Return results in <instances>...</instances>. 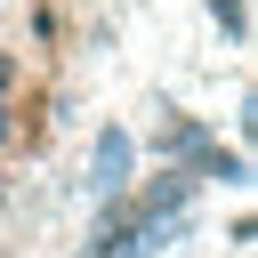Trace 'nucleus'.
<instances>
[{
    "label": "nucleus",
    "mask_w": 258,
    "mask_h": 258,
    "mask_svg": "<svg viewBox=\"0 0 258 258\" xmlns=\"http://www.w3.org/2000/svg\"><path fill=\"white\" fill-rule=\"evenodd\" d=\"M185 177H218V185H242V177H250V161H242V153H218V145L202 137V145L185 153Z\"/></svg>",
    "instance_id": "nucleus-2"
},
{
    "label": "nucleus",
    "mask_w": 258,
    "mask_h": 258,
    "mask_svg": "<svg viewBox=\"0 0 258 258\" xmlns=\"http://www.w3.org/2000/svg\"><path fill=\"white\" fill-rule=\"evenodd\" d=\"M194 185H202V177H153V185L137 194V218H169V210H185Z\"/></svg>",
    "instance_id": "nucleus-3"
},
{
    "label": "nucleus",
    "mask_w": 258,
    "mask_h": 258,
    "mask_svg": "<svg viewBox=\"0 0 258 258\" xmlns=\"http://www.w3.org/2000/svg\"><path fill=\"white\" fill-rule=\"evenodd\" d=\"M16 81H24V56H16V48H0V105L16 97Z\"/></svg>",
    "instance_id": "nucleus-5"
},
{
    "label": "nucleus",
    "mask_w": 258,
    "mask_h": 258,
    "mask_svg": "<svg viewBox=\"0 0 258 258\" xmlns=\"http://www.w3.org/2000/svg\"><path fill=\"white\" fill-rule=\"evenodd\" d=\"M210 16H218V24H226V32H234V40H242V32H250V8H242V0H210Z\"/></svg>",
    "instance_id": "nucleus-4"
},
{
    "label": "nucleus",
    "mask_w": 258,
    "mask_h": 258,
    "mask_svg": "<svg viewBox=\"0 0 258 258\" xmlns=\"http://www.w3.org/2000/svg\"><path fill=\"white\" fill-rule=\"evenodd\" d=\"M8 113H16V105H0V145H8V137H16V121H8Z\"/></svg>",
    "instance_id": "nucleus-6"
},
{
    "label": "nucleus",
    "mask_w": 258,
    "mask_h": 258,
    "mask_svg": "<svg viewBox=\"0 0 258 258\" xmlns=\"http://www.w3.org/2000/svg\"><path fill=\"white\" fill-rule=\"evenodd\" d=\"M129 161H137L129 129H97V161H89V185H97V194H121V185H129Z\"/></svg>",
    "instance_id": "nucleus-1"
}]
</instances>
